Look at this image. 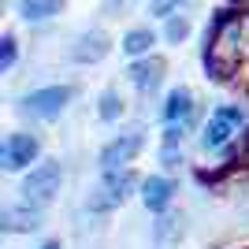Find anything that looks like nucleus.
<instances>
[{"instance_id":"nucleus-1","label":"nucleus","mask_w":249,"mask_h":249,"mask_svg":"<svg viewBox=\"0 0 249 249\" xmlns=\"http://www.w3.org/2000/svg\"><path fill=\"white\" fill-rule=\"evenodd\" d=\"M246 60V19L238 8H216L205 26L201 63L212 82H231Z\"/></svg>"},{"instance_id":"nucleus-2","label":"nucleus","mask_w":249,"mask_h":249,"mask_svg":"<svg viewBox=\"0 0 249 249\" xmlns=\"http://www.w3.org/2000/svg\"><path fill=\"white\" fill-rule=\"evenodd\" d=\"M145 178H138L130 167H119V171H104L101 182L89 194V212H115L123 208L126 201L134 197V190H142Z\"/></svg>"},{"instance_id":"nucleus-3","label":"nucleus","mask_w":249,"mask_h":249,"mask_svg":"<svg viewBox=\"0 0 249 249\" xmlns=\"http://www.w3.org/2000/svg\"><path fill=\"white\" fill-rule=\"evenodd\" d=\"M74 89L71 82H60V86H41V89H30V93L22 97L19 112L37 119V123H52V119H60L67 112V104L74 101Z\"/></svg>"},{"instance_id":"nucleus-4","label":"nucleus","mask_w":249,"mask_h":249,"mask_svg":"<svg viewBox=\"0 0 249 249\" xmlns=\"http://www.w3.org/2000/svg\"><path fill=\"white\" fill-rule=\"evenodd\" d=\"M242 126H246V112H242L238 104H219L216 112L205 119V126H201V149H205V153L227 149L231 142L238 138Z\"/></svg>"},{"instance_id":"nucleus-5","label":"nucleus","mask_w":249,"mask_h":249,"mask_svg":"<svg viewBox=\"0 0 249 249\" xmlns=\"http://www.w3.org/2000/svg\"><path fill=\"white\" fill-rule=\"evenodd\" d=\"M60 186H63V167H60V160H41V164H34L30 171H26L19 194H22L26 205L45 208L56 194H60Z\"/></svg>"},{"instance_id":"nucleus-6","label":"nucleus","mask_w":249,"mask_h":249,"mask_svg":"<svg viewBox=\"0 0 249 249\" xmlns=\"http://www.w3.org/2000/svg\"><path fill=\"white\" fill-rule=\"evenodd\" d=\"M30 164H41V138L26 130H11L0 142V167L4 171H30Z\"/></svg>"},{"instance_id":"nucleus-7","label":"nucleus","mask_w":249,"mask_h":249,"mask_svg":"<svg viewBox=\"0 0 249 249\" xmlns=\"http://www.w3.org/2000/svg\"><path fill=\"white\" fill-rule=\"evenodd\" d=\"M142 149H145V134L142 130H126V134H115L112 142H104L97 164H101V171H119V167H130V160Z\"/></svg>"},{"instance_id":"nucleus-8","label":"nucleus","mask_w":249,"mask_h":249,"mask_svg":"<svg viewBox=\"0 0 249 249\" xmlns=\"http://www.w3.org/2000/svg\"><path fill=\"white\" fill-rule=\"evenodd\" d=\"M108 52H112V37H108V30H101V26H89V30H82L78 37H74V45H71V60H74V63H82V67H93V63H101Z\"/></svg>"},{"instance_id":"nucleus-9","label":"nucleus","mask_w":249,"mask_h":249,"mask_svg":"<svg viewBox=\"0 0 249 249\" xmlns=\"http://www.w3.org/2000/svg\"><path fill=\"white\" fill-rule=\"evenodd\" d=\"M45 223V208L37 205H4L0 208V231L4 234H34Z\"/></svg>"},{"instance_id":"nucleus-10","label":"nucleus","mask_w":249,"mask_h":249,"mask_svg":"<svg viewBox=\"0 0 249 249\" xmlns=\"http://www.w3.org/2000/svg\"><path fill=\"white\" fill-rule=\"evenodd\" d=\"M126 74H130V82H134V89L142 97L156 93L160 89V82H164V74H167V60L164 56H142V60H130V67H126Z\"/></svg>"},{"instance_id":"nucleus-11","label":"nucleus","mask_w":249,"mask_h":249,"mask_svg":"<svg viewBox=\"0 0 249 249\" xmlns=\"http://www.w3.org/2000/svg\"><path fill=\"white\" fill-rule=\"evenodd\" d=\"M164 126H171V123H194V115H197V101H194V89L190 86H171L167 89V97H164Z\"/></svg>"},{"instance_id":"nucleus-12","label":"nucleus","mask_w":249,"mask_h":249,"mask_svg":"<svg viewBox=\"0 0 249 249\" xmlns=\"http://www.w3.org/2000/svg\"><path fill=\"white\" fill-rule=\"evenodd\" d=\"M171 201H175V182L167 175H149L145 182H142V205H145L153 216H164L167 208H171Z\"/></svg>"},{"instance_id":"nucleus-13","label":"nucleus","mask_w":249,"mask_h":249,"mask_svg":"<svg viewBox=\"0 0 249 249\" xmlns=\"http://www.w3.org/2000/svg\"><path fill=\"white\" fill-rule=\"evenodd\" d=\"M153 45H156V30L153 26H130L123 34L119 49L130 56V60H142V56H153Z\"/></svg>"},{"instance_id":"nucleus-14","label":"nucleus","mask_w":249,"mask_h":249,"mask_svg":"<svg viewBox=\"0 0 249 249\" xmlns=\"http://www.w3.org/2000/svg\"><path fill=\"white\" fill-rule=\"evenodd\" d=\"M15 8L26 22H49L56 15H63L67 0H15Z\"/></svg>"},{"instance_id":"nucleus-15","label":"nucleus","mask_w":249,"mask_h":249,"mask_svg":"<svg viewBox=\"0 0 249 249\" xmlns=\"http://www.w3.org/2000/svg\"><path fill=\"white\" fill-rule=\"evenodd\" d=\"M126 112V101H123V93L115 89V86H108L101 97H97V115H101V123H115L119 115Z\"/></svg>"},{"instance_id":"nucleus-16","label":"nucleus","mask_w":249,"mask_h":249,"mask_svg":"<svg viewBox=\"0 0 249 249\" xmlns=\"http://www.w3.org/2000/svg\"><path fill=\"white\" fill-rule=\"evenodd\" d=\"M190 30H194V22H190V15H182V11H175V15L164 19V41L167 45H182L190 37Z\"/></svg>"},{"instance_id":"nucleus-17","label":"nucleus","mask_w":249,"mask_h":249,"mask_svg":"<svg viewBox=\"0 0 249 249\" xmlns=\"http://www.w3.org/2000/svg\"><path fill=\"white\" fill-rule=\"evenodd\" d=\"M223 171H227V178L231 175H249V130H242V142H238V149L227 156Z\"/></svg>"},{"instance_id":"nucleus-18","label":"nucleus","mask_w":249,"mask_h":249,"mask_svg":"<svg viewBox=\"0 0 249 249\" xmlns=\"http://www.w3.org/2000/svg\"><path fill=\"white\" fill-rule=\"evenodd\" d=\"M15 60H19V37L8 30L4 37H0V71H11Z\"/></svg>"},{"instance_id":"nucleus-19","label":"nucleus","mask_w":249,"mask_h":249,"mask_svg":"<svg viewBox=\"0 0 249 249\" xmlns=\"http://www.w3.org/2000/svg\"><path fill=\"white\" fill-rule=\"evenodd\" d=\"M160 164H164L167 171H175V167L182 164V145H160Z\"/></svg>"},{"instance_id":"nucleus-20","label":"nucleus","mask_w":249,"mask_h":249,"mask_svg":"<svg viewBox=\"0 0 249 249\" xmlns=\"http://www.w3.org/2000/svg\"><path fill=\"white\" fill-rule=\"evenodd\" d=\"M178 0H149V15H156V19H167V15H175Z\"/></svg>"},{"instance_id":"nucleus-21","label":"nucleus","mask_w":249,"mask_h":249,"mask_svg":"<svg viewBox=\"0 0 249 249\" xmlns=\"http://www.w3.org/2000/svg\"><path fill=\"white\" fill-rule=\"evenodd\" d=\"M134 4H138V0H104L101 11H104V15H123V11H130Z\"/></svg>"},{"instance_id":"nucleus-22","label":"nucleus","mask_w":249,"mask_h":249,"mask_svg":"<svg viewBox=\"0 0 249 249\" xmlns=\"http://www.w3.org/2000/svg\"><path fill=\"white\" fill-rule=\"evenodd\" d=\"M37 249H63V246H60V238H49V242H41Z\"/></svg>"}]
</instances>
